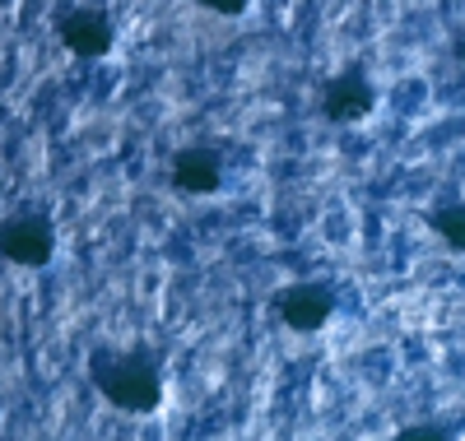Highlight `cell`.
Returning a JSON list of instances; mask_svg holds the SVG:
<instances>
[{"label":"cell","instance_id":"cell-1","mask_svg":"<svg viewBox=\"0 0 465 441\" xmlns=\"http://www.w3.org/2000/svg\"><path fill=\"white\" fill-rule=\"evenodd\" d=\"M89 381L107 405L126 414H153L163 405V377L144 353H122V348H98L89 358Z\"/></svg>","mask_w":465,"mask_h":441},{"label":"cell","instance_id":"cell-2","mask_svg":"<svg viewBox=\"0 0 465 441\" xmlns=\"http://www.w3.org/2000/svg\"><path fill=\"white\" fill-rule=\"evenodd\" d=\"M0 251H5L15 265H24V270L47 265L52 251H56V223L43 210H19L5 223V232H0Z\"/></svg>","mask_w":465,"mask_h":441},{"label":"cell","instance_id":"cell-3","mask_svg":"<svg viewBox=\"0 0 465 441\" xmlns=\"http://www.w3.org/2000/svg\"><path fill=\"white\" fill-rule=\"evenodd\" d=\"M56 37H61V47L74 52V56H107L112 52V15L98 10V5H61L56 10Z\"/></svg>","mask_w":465,"mask_h":441},{"label":"cell","instance_id":"cell-4","mask_svg":"<svg viewBox=\"0 0 465 441\" xmlns=\"http://www.w3.org/2000/svg\"><path fill=\"white\" fill-rule=\"evenodd\" d=\"M275 311H280V320H284L289 330L312 335V330H322L326 320H331L335 293H331L326 284H293V289H284V293L275 298Z\"/></svg>","mask_w":465,"mask_h":441},{"label":"cell","instance_id":"cell-5","mask_svg":"<svg viewBox=\"0 0 465 441\" xmlns=\"http://www.w3.org/2000/svg\"><path fill=\"white\" fill-rule=\"evenodd\" d=\"M372 103H377V89L363 79V70H344L322 89V116L326 122H340V126L363 122L372 112Z\"/></svg>","mask_w":465,"mask_h":441},{"label":"cell","instance_id":"cell-6","mask_svg":"<svg viewBox=\"0 0 465 441\" xmlns=\"http://www.w3.org/2000/svg\"><path fill=\"white\" fill-rule=\"evenodd\" d=\"M168 177H173V186H177L182 195H214L219 181H223V163H219L214 149H201V144H196V149L173 153Z\"/></svg>","mask_w":465,"mask_h":441},{"label":"cell","instance_id":"cell-7","mask_svg":"<svg viewBox=\"0 0 465 441\" xmlns=\"http://www.w3.org/2000/svg\"><path fill=\"white\" fill-rule=\"evenodd\" d=\"M429 228L442 237L451 251H465V205L460 200H447V205H433L429 210Z\"/></svg>","mask_w":465,"mask_h":441},{"label":"cell","instance_id":"cell-8","mask_svg":"<svg viewBox=\"0 0 465 441\" xmlns=\"http://www.w3.org/2000/svg\"><path fill=\"white\" fill-rule=\"evenodd\" d=\"M396 441H451V427H438V423H410L396 432Z\"/></svg>","mask_w":465,"mask_h":441},{"label":"cell","instance_id":"cell-9","mask_svg":"<svg viewBox=\"0 0 465 441\" xmlns=\"http://www.w3.org/2000/svg\"><path fill=\"white\" fill-rule=\"evenodd\" d=\"M456 61L465 65V37H460V43H456Z\"/></svg>","mask_w":465,"mask_h":441}]
</instances>
